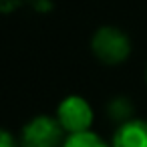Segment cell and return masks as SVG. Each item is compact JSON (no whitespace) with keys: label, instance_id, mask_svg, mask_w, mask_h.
Wrapping results in <instances>:
<instances>
[{"label":"cell","instance_id":"6da1fadb","mask_svg":"<svg viewBox=\"0 0 147 147\" xmlns=\"http://www.w3.org/2000/svg\"><path fill=\"white\" fill-rule=\"evenodd\" d=\"M65 133L67 131L63 129L57 117L38 115L22 127L20 145L22 147H63L67 139Z\"/></svg>","mask_w":147,"mask_h":147},{"label":"cell","instance_id":"7a4b0ae2","mask_svg":"<svg viewBox=\"0 0 147 147\" xmlns=\"http://www.w3.org/2000/svg\"><path fill=\"white\" fill-rule=\"evenodd\" d=\"M91 49L99 61L107 65H119L131 55V40L119 28L103 26L93 34Z\"/></svg>","mask_w":147,"mask_h":147},{"label":"cell","instance_id":"3957f363","mask_svg":"<svg viewBox=\"0 0 147 147\" xmlns=\"http://www.w3.org/2000/svg\"><path fill=\"white\" fill-rule=\"evenodd\" d=\"M57 119L67 131V135L83 133V131H89V127L93 125V109L83 97L71 95L61 101L57 109Z\"/></svg>","mask_w":147,"mask_h":147},{"label":"cell","instance_id":"277c9868","mask_svg":"<svg viewBox=\"0 0 147 147\" xmlns=\"http://www.w3.org/2000/svg\"><path fill=\"white\" fill-rule=\"evenodd\" d=\"M111 147H147V121L127 119L113 135Z\"/></svg>","mask_w":147,"mask_h":147},{"label":"cell","instance_id":"5b68a950","mask_svg":"<svg viewBox=\"0 0 147 147\" xmlns=\"http://www.w3.org/2000/svg\"><path fill=\"white\" fill-rule=\"evenodd\" d=\"M63 147H109V143L89 129V131H83V133L67 135Z\"/></svg>","mask_w":147,"mask_h":147},{"label":"cell","instance_id":"8992f818","mask_svg":"<svg viewBox=\"0 0 147 147\" xmlns=\"http://www.w3.org/2000/svg\"><path fill=\"white\" fill-rule=\"evenodd\" d=\"M109 111H111V115H113L115 119H119V121H127V119L131 117V105H129L127 99H117V101H113L111 107H109Z\"/></svg>","mask_w":147,"mask_h":147},{"label":"cell","instance_id":"52a82bcc","mask_svg":"<svg viewBox=\"0 0 147 147\" xmlns=\"http://www.w3.org/2000/svg\"><path fill=\"white\" fill-rule=\"evenodd\" d=\"M0 147H16L12 133H8L6 129H0Z\"/></svg>","mask_w":147,"mask_h":147}]
</instances>
